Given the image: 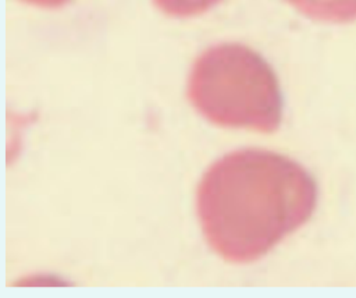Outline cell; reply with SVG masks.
<instances>
[{"instance_id": "obj_4", "label": "cell", "mask_w": 356, "mask_h": 298, "mask_svg": "<svg viewBox=\"0 0 356 298\" xmlns=\"http://www.w3.org/2000/svg\"><path fill=\"white\" fill-rule=\"evenodd\" d=\"M220 1L221 0H153L154 6L161 13L178 18L199 15Z\"/></svg>"}, {"instance_id": "obj_5", "label": "cell", "mask_w": 356, "mask_h": 298, "mask_svg": "<svg viewBox=\"0 0 356 298\" xmlns=\"http://www.w3.org/2000/svg\"><path fill=\"white\" fill-rule=\"evenodd\" d=\"M19 1H24L31 6L42 7V8H57L67 4L70 0H19Z\"/></svg>"}, {"instance_id": "obj_3", "label": "cell", "mask_w": 356, "mask_h": 298, "mask_svg": "<svg viewBox=\"0 0 356 298\" xmlns=\"http://www.w3.org/2000/svg\"><path fill=\"white\" fill-rule=\"evenodd\" d=\"M302 15L327 24L356 21V0H286Z\"/></svg>"}, {"instance_id": "obj_1", "label": "cell", "mask_w": 356, "mask_h": 298, "mask_svg": "<svg viewBox=\"0 0 356 298\" xmlns=\"http://www.w3.org/2000/svg\"><path fill=\"white\" fill-rule=\"evenodd\" d=\"M317 205V185L295 160L260 149L218 159L203 174L196 209L203 235L224 260L253 262L302 227Z\"/></svg>"}, {"instance_id": "obj_2", "label": "cell", "mask_w": 356, "mask_h": 298, "mask_svg": "<svg viewBox=\"0 0 356 298\" xmlns=\"http://www.w3.org/2000/svg\"><path fill=\"white\" fill-rule=\"evenodd\" d=\"M188 99L200 116L221 127L273 132L282 118V95L274 70L241 43L211 46L195 60Z\"/></svg>"}]
</instances>
